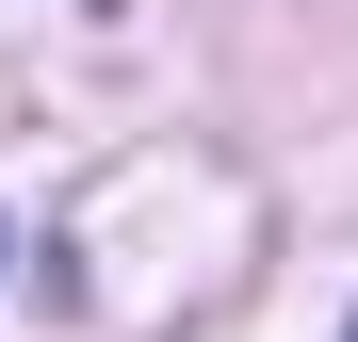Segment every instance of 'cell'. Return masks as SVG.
I'll use <instances>...</instances> for the list:
<instances>
[{
    "label": "cell",
    "instance_id": "1",
    "mask_svg": "<svg viewBox=\"0 0 358 342\" xmlns=\"http://www.w3.org/2000/svg\"><path fill=\"white\" fill-rule=\"evenodd\" d=\"M342 342H358V326H342Z\"/></svg>",
    "mask_w": 358,
    "mask_h": 342
}]
</instances>
